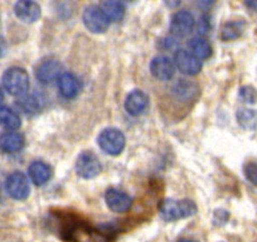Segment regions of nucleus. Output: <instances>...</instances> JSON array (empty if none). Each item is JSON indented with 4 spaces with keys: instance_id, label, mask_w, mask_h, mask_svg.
Segmentation results:
<instances>
[{
    "instance_id": "1",
    "label": "nucleus",
    "mask_w": 257,
    "mask_h": 242,
    "mask_svg": "<svg viewBox=\"0 0 257 242\" xmlns=\"http://www.w3.org/2000/svg\"><path fill=\"white\" fill-rule=\"evenodd\" d=\"M197 212V206L189 199H165L160 206V216L165 221H177L187 218Z\"/></svg>"
},
{
    "instance_id": "2",
    "label": "nucleus",
    "mask_w": 257,
    "mask_h": 242,
    "mask_svg": "<svg viewBox=\"0 0 257 242\" xmlns=\"http://www.w3.org/2000/svg\"><path fill=\"white\" fill-rule=\"evenodd\" d=\"M3 85L9 93L22 96L29 88V76L22 67H12L3 76Z\"/></svg>"
},
{
    "instance_id": "3",
    "label": "nucleus",
    "mask_w": 257,
    "mask_h": 242,
    "mask_svg": "<svg viewBox=\"0 0 257 242\" xmlns=\"http://www.w3.org/2000/svg\"><path fill=\"white\" fill-rule=\"evenodd\" d=\"M98 145L105 153L110 155H118L125 148V135L122 132L115 128H108L105 129L97 139Z\"/></svg>"
},
{
    "instance_id": "4",
    "label": "nucleus",
    "mask_w": 257,
    "mask_h": 242,
    "mask_svg": "<svg viewBox=\"0 0 257 242\" xmlns=\"http://www.w3.org/2000/svg\"><path fill=\"white\" fill-rule=\"evenodd\" d=\"M83 23L85 27L91 33H105L110 26V21L107 19L106 14L101 9V7L90 6L83 12Z\"/></svg>"
},
{
    "instance_id": "5",
    "label": "nucleus",
    "mask_w": 257,
    "mask_h": 242,
    "mask_svg": "<svg viewBox=\"0 0 257 242\" xmlns=\"http://www.w3.org/2000/svg\"><path fill=\"white\" fill-rule=\"evenodd\" d=\"M102 170V164L97 155L92 152L81 153L76 162V172L85 179L97 177Z\"/></svg>"
},
{
    "instance_id": "6",
    "label": "nucleus",
    "mask_w": 257,
    "mask_h": 242,
    "mask_svg": "<svg viewBox=\"0 0 257 242\" xmlns=\"http://www.w3.org/2000/svg\"><path fill=\"white\" fill-rule=\"evenodd\" d=\"M194 26H196V21L193 14L188 11H179L173 16L170 32L175 38H183L192 33Z\"/></svg>"
},
{
    "instance_id": "7",
    "label": "nucleus",
    "mask_w": 257,
    "mask_h": 242,
    "mask_svg": "<svg viewBox=\"0 0 257 242\" xmlns=\"http://www.w3.org/2000/svg\"><path fill=\"white\" fill-rule=\"evenodd\" d=\"M175 67L182 73L188 76H194L201 72L202 62L192 52L187 49H179L174 56Z\"/></svg>"
},
{
    "instance_id": "8",
    "label": "nucleus",
    "mask_w": 257,
    "mask_h": 242,
    "mask_svg": "<svg viewBox=\"0 0 257 242\" xmlns=\"http://www.w3.org/2000/svg\"><path fill=\"white\" fill-rule=\"evenodd\" d=\"M6 188L9 196L14 199H26L29 196V191H31L28 178L21 172L12 173L7 178Z\"/></svg>"
},
{
    "instance_id": "9",
    "label": "nucleus",
    "mask_w": 257,
    "mask_h": 242,
    "mask_svg": "<svg viewBox=\"0 0 257 242\" xmlns=\"http://www.w3.org/2000/svg\"><path fill=\"white\" fill-rule=\"evenodd\" d=\"M174 59L170 58L167 54H159L154 57L150 63V72L155 78L160 81H169L175 73Z\"/></svg>"
},
{
    "instance_id": "10",
    "label": "nucleus",
    "mask_w": 257,
    "mask_h": 242,
    "mask_svg": "<svg viewBox=\"0 0 257 242\" xmlns=\"http://www.w3.org/2000/svg\"><path fill=\"white\" fill-rule=\"evenodd\" d=\"M105 201L108 208L115 213H123L132 207V198L123 191L116 188L107 189L105 194Z\"/></svg>"
},
{
    "instance_id": "11",
    "label": "nucleus",
    "mask_w": 257,
    "mask_h": 242,
    "mask_svg": "<svg viewBox=\"0 0 257 242\" xmlns=\"http://www.w3.org/2000/svg\"><path fill=\"white\" fill-rule=\"evenodd\" d=\"M62 75V65L57 61V59H48L44 61L38 66L36 71V76L38 78L39 82L51 83L56 81L57 78L61 77Z\"/></svg>"
},
{
    "instance_id": "12",
    "label": "nucleus",
    "mask_w": 257,
    "mask_h": 242,
    "mask_svg": "<svg viewBox=\"0 0 257 242\" xmlns=\"http://www.w3.org/2000/svg\"><path fill=\"white\" fill-rule=\"evenodd\" d=\"M149 106V97L140 90H134L128 93L125 100V108L130 115L139 116Z\"/></svg>"
},
{
    "instance_id": "13",
    "label": "nucleus",
    "mask_w": 257,
    "mask_h": 242,
    "mask_svg": "<svg viewBox=\"0 0 257 242\" xmlns=\"http://www.w3.org/2000/svg\"><path fill=\"white\" fill-rule=\"evenodd\" d=\"M58 87L63 97L73 98L81 91V82L73 73L64 72L58 78Z\"/></svg>"
},
{
    "instance_id": "14",
    "label": "nucleus",
    "mask_w": 257,
    "mask_h": 242,
    "mask_svg": "<svg viewBox=\"0 0 257 242\" xmlns=\"http://www.w3.org/2000/svg\"><path fill=\"white\" fill-rule=\"evenodd\" d=\"M16 16L24 23H33L41 17V7L34 2H18L14 7Z\"/></svg>"
},
{
    "instance_id": "15",
    "label": "nucleus",
    "mask_w": 257,
    "mask_h": 242,
    "mask_svg": "<svg viewBox=\"0 0 257 242\" xmlns=\"http://www.w3.org/2000/svg\"><path fill=\"white\" fill-rule=\"evenodd\" d=\"M28 174L31 177L32 182L37 186H43L51 179L52 169L48 164L43 162H33L29 165Z\"/></svg>"
},
{
    "instance_id": "16",
    "label": "nucleus",
    "mask_w": 257,
    "mask_h": 242,
    "mask_svg": "<svg viewBox=\"0 0 257 242\" xmlns=\"http://www.w3.org/2000/svg\"><path fill=\"white\" fill-rule=\"evenodd\" d=\"M24 138L23 135L16 132L4 133L0 137V149L6 153H18L23 149Z\"/></svg>"
},
{
    "instance_id": "17",
    "label": "nucleus",
    "mask_w": 257,
    "mask_h": 242,
    "mask_svg": "<svg viewBox=\"0 0 257 242\" xmlns=\"http://www.w3.org/2000/svg\"><path fill=\"white\" fill-rule=\"evenodd\" d=\"M244 28H246V23L241 19H236V21H229L222 26L221 29V37L222 41L229 42L234 41V39L239 38L243 34Z\"/></svg>"
},
{
    "instance_id": "18",
    "label": "nucleus",
    "mask_w": 257,
    "mask_h": 242,
    "mask_svg": "<svg viewBox=\"0 0 257 242\" xmlns=\"http://www.w3.org/2000/svg\"><path fill=\"white\" fill-rule=\"evenodd\" d=\"M0 125L8 130H17L21 127V117L12 108L0 106Z\"/></svg>"
},
{
    "instance_id": "19",
    "label": "nucleus",
    "mask_w": 257,
    "mask_h": 242,
    "mask_svg": "<svg viewBox=\"0 0 257 242\" xmlns=\"http://www.w3.org/2000/svg\"><path fill=\"white\" fill-rule=\"evenodd\" d=\"M101 9L110 22H120L125 16V7L120 2H103Z\"/></svg>"
},
{
    "instance_id": "20",
    "label": "nucleus",
    "mask_w": 257,
    "mask_h": 242,
    "mask_svg": "<svg viewBox=\"0 0 257 242\" xmlns=\"http://www.w3.org/2000/svg\"><path fill=\"white\" fill-rule=\"evenodd\" d=\"M190 49L192 53L199 59H207L212 53L211 44L203 37H194L190 41Z\"/></svg>"
},
{
    "instance_id": "21",
    "label": "nucleus",
    "mask_w": 257,
    "mask_h": 242,
    "mask_svg": "<svg viewBox=\"0 0 257 242\" xmlns=\"http://www.w3.org/2000/svg\"><path fill=\"white\" fill-rule=\"evenodd\" d=\"M237 121L243 129L254 130L257 128V111L252 108H239L237 111Z\"/></svg>"
},
{
    "instance_id": "22",
    "label": "nucleus",
    "mask_w": 257,
    "mask_h": 242,
    "mask_svg": "<svg viewBox=\"0 0 257 242\" xmlns=\"http://www.w3.org/2000/svg\"><path fill=\"white\" fill-rule=\"evenodd\" d=\"M198 87L194 82H190L187 80H179L173 87V92L177 95V97L180 98H192L196 95Z\"/></svg>"
},
{
    "instance_id": "23",
    "label": "nucleus",
    "mask_w": 257,
    "mask_h": 242,
    "mask_svg": "<svg viewBox=\"0 0 257 242\" xmlns=\"http://www.w3.org/2000/svg\"><path fill=\"white\" fill-rule=\"evenodd\" d=\"M72 239L75 242H107V238L98 232L81 228L73 232Z\"/></svg>"
},
{
    "instance_id": "24",
    "label": "nucleus",
    "mask_w": 257,
    "mask_h": 242,
    "mask_svg": "<svg viewBox=\"0 0 257 242\" xmlns=\"http://www.w3.org/2000/svg\"><path fill=\"white\" fill-rule=\"evenodd\" d=\"M19 105H21V107L23 108L26 112L34 113L41 108V101H39V98L37 97V96L26 95L21 98Z\"/></svg>"
},
{
    "instance_id": "25",
    "label": "nucleus",
    "mask_w": 257,
    "mask_h": 242,
    "mask_svg": "<svg viewBox=\"0 0 257 242\" xmlns=\"http://www.w3.org/2000/svg\"><path fill=\"white\" fill-rule=\"evenodd\" d=\"M239 98L246 103H256L257 102V90L252 86H242L239 88Z\"/></svg>"
},
{
    "instance_id": "26",
    "label": "nucleus",
    "mask_w": 257,
    "mask_h": 242,
    "mask_svg": "<svg viewBox=\"0 0 257 242\" xmlns=\"http://www.w3.org/2000/svg\"><path fill=\"white\" fill-rule=\"evenodd\" d=\"M243 172L249 183L257 187V163L247 162L243 167Z\"/></svg>"
},
{
    "instance_id": "27",
    "label": "nucleus",
    "mask_w": 257,
    "mask_h": 242,
    "mask_svg": "<svg viewBox=\"0 0 257 242\" xmlns=\"http://www.w3.org/2000/svg\"><path fill=\"white\" fill-rule=\"evenodd\" d=\"M228 219V213L226 211H216L214 214V222L217 224H224Z\"/></svg>"
},
{
    "instance_id": "28",
    "label": "nucleus",
    "mask_w": 257,
    "mask_h": 242,
    "mask_svg": "<svg viewBox=\"0 0 257 242\" xmlns=\"http://www.w3.org/2000/svg\"><path fill=\"white\" fill-rule=\"evenodd\" d=\"M207 17H202L201 21H199V24H198V31L201 32V33H206L207 31L209 29V22L207 21Z\"/></svg>"
},
{
    "instance_id": "29",
    "label": "nucleus",
    "mask_w": 257,
    "mask_h": 242,
    "mask_svg": "<svg viewBox=\"0 0 257 242\" xmlns=\"http://www.w3.org/2000/svg\"><path fill=\"white\" fill-rule=\"evenodd\" d=\"M244 6L248 9H251L252 12H257V0H252V2H246Z\"/></svg>"
},
{
    "instance_id": "30",
    "label": "nucleus",
    "mask_w": 257,
    "mask_h": 242,
    "mask_svg": "<svg viewBox=\"0 0 257 242\" xmlns=\"http://www.w3.org/2000/svg\"><path fill=\"white\" fill-rule=\"evenodd\" d=\"M7 51V44L6 42H4L3 38H0V57L4 56V53H6Z\"/></svg>"
},
{
    "instance_id": "31",
    "label": "nucleus",
    "mask_w": 257,
    "mask_h": 242,
    "mask_svg": "<svg viewBox=\"0 0 257 242\" xmlns=\"http://www.w3.org/2000/svg\"><path fill=\"white\" fill-rule=\"evenodd\" d=\"M177 242H197L196 239H192V238H187V237H183V238H179Z\"/></svg>"
},
{
    "instance_id": "32",
    "label": "nucleus",
    "mask_w": 257,
    "mask_h": 242,
    "mask_svg": "<svg viewBox=\"0 0 257 242\" xmlns=\"http://www.w3.org/2000/svg\"><path fill=\"white\" fill-rule=\"evenodd\" d=\"M3 101H4V93L3 91H2V88H0V105L3 103Z\"/></svg>"
}]
</instances>
